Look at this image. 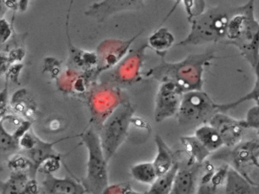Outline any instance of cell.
Here are the masks:
<instances>
[{
  "instance_id": "obj_1",
  "label": "cell",
  "mask_w": 259,
  "mask_h": 194,
  "mask_svg": "<svg viewBox=\"0 0 259 194\" xmlns=\"http://www.w3.org/2000/svg\"><path fill=\"white\" fill-rule=\"evenodd\" d=\"M161 63L150 71L148 75L160 81H172L184 92L202 90L204 67L212 60L219 59L212 51L201 54H191L178 63H167L161 57Z\"/></svg>"
},
{
  "instance_id": "obj_2",
  "label": "cell",
  "mask_w": 259,
  "mask_h": 194,
  "mask_svg": "<svg viewBox=\"0 0 259 194\" xmlns=\"http://www.w3.org/2000/svg\"><path fill=\"white\" fill-rule=\"evenodd\" d=\"M255 0L238 7L232 16L224 43L233 45L245 60L255 68L259 63V23L254 17Z\"/></svg>"
},
{
  "instance_id": "obj_3",
  "label": "cell",
  "mask_w": 259,
  "mask_h": 194,
  "mask_svg": "<svg viewBox=\"0 0 259 194\" xmlns=\"http://www.w3.org/2000/svg\"><path fill=\"white\" fill-rule=\"evenodd\" d=\"M238 7H209L199 16L192 18L189 22L191 30L184 40L177 46H198V45L224 42L232 16L237 11Z\"/></svg>"
},
{
  "instance_id": "obj_4",
  "label": "cell",
  "mask_w": 259,
  "mask_h": 194,
  "mask_svg": "<svg viewBox=\"0 0 259 194\" xmlns=\"http://www.w3.org/2000/svg\"><path fill=\"white\" fill-rule=\"evenodd\" d=\"M80 137L88 150L87 174L81 183L88 193H104L109 187V162L106 159L99 135L89 129Z\"/></svg>"
},
{
  "instance_id": "obj_5",
  "label": "cell",
  "mask_w": 259,
  "mask_h": 194,
  "mask_svg": "<svg viewBox=\"0 0 259 194\" xmlns=\"http://www.w3.org/2000/svg\"><path fill=\"white\" fill-rule=\"evenodd\" d=\"M134 112L131 104L122 103L103 124L99 136L107 162H110L125 141Z\"/></svg>"
},
{
  "instance_id": "obj_6",
  "label": "cell",
  "mask_w": 259,
  "mask_h": 194,
  "mask_svg": "<svg viewBox=\"0 0 259 194\" xmlns=\"http://www.w3.org/2000/svg\"><path fill=\"white\" fill-rule=\"evenodd\" d=\"M219 111L218 104L202 90L185 92L177 117L180 125L188 129H197L208 124L212 117Z\"/></svg>"
},
{
  "instance_id": "obj_7",
  "label": "cell",
  "mask_w": 259,
  "mask_h": 194,
  "mask_svg": "<svg viewBox=\"0 0 259 194\" xmlns=\"http://www.w3.org/2000/svg\"><path fill=\"white\" fill-rule=\"evenodd\" d=\"M213 158L229 162L238 172L251 180L248 177V171L253 166L259 165V140L241 142L233 149L214 154Z\"/></svg>"
},
{
  "instance_id": "obj_8",
  "label": "cell",
  "mask_w": 259,
  "mask_h": 194,
  "mask_svg": "<svg viewBox=\"0 0 259 194\" xmlns=\"http://www.w3.org/2000/svg\"><path fill=\"white\" fill-rule=\"evenodd\" d=\"M184 91L172 81L161 82L155 100L154 119L160 123L177 114Z\"/></svg>"
},
{
  "instance_id": "obj_9",
  "label": "cell",
  "mask_w": 259,
  "mask_h": 194,
  "mask_svg": "<svg viewBox=\"0 0 259 194\" xmlns=\"http://www.w3.org/2000/svg\"><path fill=\"white\" fill-rule=\"evenodd\" d=\"M145 0H101L91 5L85 12L86 16L96 19L98 22L104 20L116 14L125 11H135L145 7Z\"/></svg>"
},
{
  "instance_id": "obj_10",
  "label": "cell",
  "mask_w": 259,
  "mask_h": 194,
  "mask_svg": "<svg viewBox=\"0 0 259 194\" xmlns=\"http://www.w3.org/2000/svg\"><path fill=\"white\" fill-rule=\"evenodd\" d=\"M208 124L218 130L227 148H233L240 143L245 129H248L245 121H236L220 111L212 117Z\"/></svg>"
},
{
  "instance_id": "obj_11",
  "label": "cell",
  "mask_w": 259,
  "mask_h": 194,
  "mask_svg": "<svg viewBox=\"0 0 259 194\" xmlns=\"http://www.w3.org/2000/svg\"><path fill=\"white\" fill-rule=\"evenodd\" d=\"M203 163H190L188 160L182 163L179 162L171 194L198 193L200 171Z\"/></svg>"
},
{
  "instance_id": "obj_12",
  "label": "cell",
  "mask_w": 259,
  "mask_h": 194,
  "mask_svg": "<svg viewBox=\"0 0 259 194\" xmlns=\"http://www.w3.org/2000/svg\"><path fill=\"white\" fill-rule=\"evenodd\" d=\"M59 141H60V139L54 142H46L42 140L36 135L34 145L30 149L22 150L19 151V153L24 154L31 162V168L28 172L30 178L36 179V176L38 171H40V167L48 159H62L63 154H60L54 148V145Z\"/></svg>"
},
{
  "instance_id": "obj_13",
  "label": "cell",
  "mask_w": 259,
  "mask_h": 194,
  "mask_svg": "<svg viewBox=\"0 0 259 194\" xmlns=\"http://www.w3.org/2000/svg\"><path fill=\"white\" fill-rule=\"evenodd\" d=\"M45 179L40 183V190L46 194H84L88 193L81 182L70 177L59 178L52 173H44Z\"/></svg>"
},
{
  "instance_id": "obj_14",
  "label": "cell",
  "mask_w": 259,
  "mask_h": 194,
  "mask_svg": "<svg viewBox=\"0 0 259 194\" xmlns=\"http://www.w3.org/2000/svg\"><path fill=\"white\" fill-rule=\"evenodd\" d=\"M226 193H259V184L248 180L234 168H229L225 187Z\"/></svg>"
},
{
  "instance_id": "obj_15",
  "label": "cell",
  "mask_w": 259,
  "mask_h": 194,
  "mask_svg": "<svg viewBox=\"0 0 259 194\" xmlns=\"http://www.w3.org/2000/svg\"><path fill=\"white\" fill-rule=\"evenodd\" d=\"M154 141L157 146V156L153 164L157 175L160 176L170 170L177 161L174 159V153L162 139L161 136L158 134L156 135Z\"/></svg>"
},
{
  "instance_id": "obj_16",
  "label": "cell",
  "mask_w": 259,
  "mask_h": 194,
  "mask_svg": "<svg viewBox=\"0 0 259 194\" xmlns=\"http://www.w3.org/2000/svg\"><path fill=\"white\" fill-rule=\"evenodd\" d=\"M181 142L191 163L202 164L211 153L195 135L182 137Z\"/></svg>"
},
{
  "instance_id": "obj_17",
  "label": "cell",
  "mask_w": 259,
  "mask_h": 194,
  "mask_svg": "<svg viewBox=\"0 0 259 194\" xmlns=\"http://www.w3.org/2000/svg\"><path fill=\"white\" fill-rule=\"evenodd\" d=\"M30 179L28 172L12 171L10 177L5 181L2 180L0 183V193L25 194Z\"/></svg>"
},
{
  "instance_id": "obj_18",
  "label": "cell",
  "mask_w": 259,
  "mask_h": 194,
  "mask_svg": "<svg viewBox=\"0 0 259 194\" xmlns=\"http://www.w3.org/2000/svg\"><path fill=\"white\" fill-rule=\"evenodd\" d=\"M195 136L210 151H218L224 146V141L215 127L210 124H203L195 130Z\"/></svg>"
},
{
  "instance_id": "obj_19",
  "label": "cell",
  "mask_w": 259,
  "mask_h": 194,
  "mask_svg": "<svg viewBox=\"0 0 259 194\" xmlns=\"http://www.w3.org/2000/svg\"><path fill=\"white\" fill-rule=\"evenodd\" d=\"M175 37L166 28H160L154 31L149 38L148 45L160 57H164L168 50L174 45Z\"/></svg>"
},
{
  "instance_id": "obj_20",
  "label": "cell",
  "mask_w": 259,
  "mask_h": 194,
  "mask_svg": "<svg viewBox=\"0 0 259 194\" xmlns=\"http://www.w3.org/2000/svg\"><path fill=\"white\" fill-rule=\"evenodd\" d=\"M178 168L179 162H176L170 170L157 177L155 181L151 185L147 193L171 194Z\"/></svg>"
},
{
  "instance_id": "obj_21",
  "label": "cell",
  "mask_w": 259,
  "mask_h": 194,
  "mask_svg": "<svg viewBox=\"0 0 259 194\" xmlns=\"http://www.w3.org/2000/svg\"><path fill=\"white\" fill-rule=\"evenodd\" d=\"M131 174L136 181L144 184H152L158 177L153 162H142L133 165Z\"/></svg>"
},
{
  "instance_id": "obj_22",
  "label": "cell",
  "mask_w": 259,
  "mask_h": 194,
  "mask_svg": "<svg viewBox=\"0 0 259 194\" xmlns=\"http://www.w3.org/2000/svg\"><path fill=\"white\" fill-rule=\"evenodd\" d=\"M21 136L15 132L13 134L8 133L4 124L1 123V153L2 157L4 156L7 158L13 156L16 153L20 151L21 148L19 145V139Z\"/></svg>"
},
{
  "instance_id": "obj_23",
  "label": "cell",
  "mask_w": 259,
  "mask_h": 194,
  "mask_svg": "<svg viewBox=\"0 0 259 194\" xmlns=\"http://www.w3.org/2000/svg\"><path fill=\"white\" fill-rule=\"evenodd\" d=\"M256 71V70H255ZM256 76H257V80H256L255 86H254V89H252L251 92L247 94L245 96L241 98L238 101H235V102L230 103V104H218V110L220 112L226 111L228 109L233 108V107H236L239 105L241 103L244 102L245 101H249V100H254L257 105H259V72L256 71Z\"/></svg>"
},
{
  "instance_id": "obj_24",
  "label": "cell",
  "mask_w": 259,
  "mask_h": 194,
  "mask_svg": "<svg viewBox=\"0 0 259 194\" xmlns=\"http://www.w3.org/2000/svg\"><path fill=\"white\" fill-rule=\"evenodd\" d=\"M245 122L247 128L259 130V105L251 107L248 110Z\"/></svg>"
},
{
  "instance_id": "obj_25",
  "label": "cell",
  "mask_w": 259,
  "mask_h": 194,
  "mask_svg": "<svg viewBox=\"0 0 259 194\" xmlns=\"http://www.w3.org/2000/svg\"><path fill=\"white\" fill-rule=\"evenodd\" d=\"M60 159H51L45 162L40 167V171H42L43 173H54V171H57L60 167Z\"/></svg>"
},
{
  "instance_id": "obj_26",
  "label": "cell",
  "mask_w": 259,
  "mask_h": 194,
  "mask_svg": "<svg viewBox=\"0 0 259 194\" xmlns=\"http://www.w3.org/2000/svg\"><path fill=\"white\" fill-rule=\"evenodd\" d=\"M10 27L7 25V22H4V20L1 21V42L4 44L7 39L10 37Z\"/></svg>"
},
{
  "instance_id": "obj_27",
  "label": "cell",
  "mask_w": 259,
  "mask_h": 194,
  "mask_svg": "<svg viewBox=\"0 0 259 194\" xmlns=\"http://www.w3.org/2000/svg\"><path fill=\"white\" fill-rule=\"evenodd\" d=\"M74 0H70L69 10H68L67 21H69V15H70L71 10H72V5H73Z\"/></svg>"
}]
</instances>
